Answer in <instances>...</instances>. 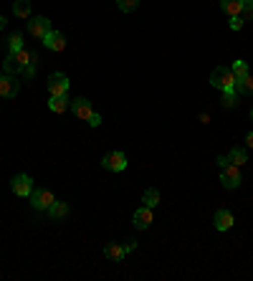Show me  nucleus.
<instances>
[{"label": "nucleus", "instance_id": "4be33fe9", "mask_svg": "<svg viewBox=\"0 0 253 281\" xmlns=\"http://www.w3.org/2000/svg\"><path fill=\"white\" fill-rule=\"evenodd\" d=\"M6 49H8V54H13V51H21V49H23V36H21V33H13V36L8 38Z\"/></svg>", "mask_w": 253, "mask_h": 281}, {"label": "nucleus", "instance_id": "9b49d317", "mask_svg": "<svg viewBox=\"0 0 253 281\" xmlns=\"http://www.w3.org/2000/svg\"><path fill=\"white\" fill-rule=\"evenodd\" d=\"M152 223V208H139L137 213H134V228H139V230H144L147 225Z\"/></svg>", "mask_w": 253, "mask_h": 281}, {"label": "nucleus", "instance_id": "f3484780", "mask_svg": "<svg viewBox=\"0 0 253 281\" xmlns=\"http://www.w3.org/2000/svg\"><path fill=\"white\" fill-rule=\"evenodd\" d=\"M104 253L112 258V261H122L127 253H124V246L122 243H107V248H104Z\"/></svg>", "mask_w": 253, "mask_h": 281}, {"label": "nucleus", "instance_id": "39448f33", "mask_svg": "<svg viewBox=\"0 0 253 281\" xmlns=\"http://www.w3.org/2000/svg\"><path fill=\"white\" fill-rule=\"evenodd\" d=\"M21 89V81L16 79V74H3L0 76V97H6V99H13Z\"/></svg>", "mask_w": 253, "mask_h": 281}, {"label": "nucleus", "instance_id": "423d86ee", "mask_svg": "<svg viewBox=\"0 0 253 281\" xmlns=\"http://www.w3.org/2000/svg\"><path fill=\"white\" fill-rule=\"evenodd\" d=\"M102 165L109 170V172H122L124 167H127V155L124 152H109V155H104V160H102Z\"/></svg>", "mask_w": 253, "mask_h": 281}, {"label": "nucleus", "instance_id": "1a4fd4ad", "mask_svg": "<svg viewBox=\"0 0 253 281\" xmlns=\"http://www.w3.org/2000/svg\"><path fill=\"white\" fill-rule=\"evenodd\" d=\"M43 43H46L48 51H56V54L66 51V38H64V33H59V31H51V33L43 38Z\"/></svg>", "mask_w": 253, "mask_h": 281}, {"label": "nucleus", "instance_id": "aec40b11", "mask_svg": "<svg viewBox=\"0 0 253 281\" xmlns=\"http://www.w3.org/2000/svg\"><path fill=\"white\" fill-rule=\"evenodd\" d=\"M48 107H51V112H56V114H64V112L69 109V99H66V97H51Z\"/></svg>", "mask_w": 253, "mask_h": 281}, {"label": "nucleus", "instance_id": "7c9ffc66", "mask_svg": "<svg viewBox=\"0 0 253 281\" xmlns=\"http://www.w3.org/2000/svg\"><path fill=\"white\" fill-rule=\"evenodd\" d=\"M218 165H220V167H225V165H230V160H228L225 155H220V157H218Z\"/></svg>", "mask_w": 253, "mask_h": 281}, {"label": "nucleus", "instance_id": "ddd939ff", "mask_svg": "<svg viewBox=\"0 0 253 281\" xmlns=\"http://www.w3.org/2000/svg\"><path fill=\"white\" fill-rule=\"evenodd\" d=\"M46 213H48L54 220H61V218H66V215H69V205H66L64 200H54V205H51Z\"/></svg>", "mask_w": 253, "mask_h": 281}, {"label": "nucleus", "instance_id": "b1692460", "mask_svg": "<svg viewBox=\"0 0 253 281\" xmlns=\"http://www.w3.org/2000/svg\"><path fill=\"white\" fill-rule=\"evenodd\" d=\"M233 74H235V79H243V76H248V64L245 61H233V69H230Z\"/></svg>", "mask_w": 253, "mask_h": 281}, {"label": "nucleus", "instance_id": "393cba45", "mask_svg": "<svg viewBox=\"0 0 253 281\" xmlns=\"http://www.w3.org/2000/svg\"><path fill=\"white\" fill-rule=\"evenodd\" d=\"M240 18H243V21H253V0H243Z\"/></svg>", "mask_w": 253, "mask_h": 281}, {"label": "nucleus", "instance_id": "72a5a7b5", "mask_svg": "<svg viewBox=\"0 0 253 281\" xmlns=\"http://www.w3.org/2000/svg\"><path fill=\"white\" fill-rule=\"evenodd\" d=\"M250 119H253V112H250Z\"/></svg>", "mask_w": 253, "mask_h": 281}, {"label": "nucleus", "instance_id": "6ab92c4d", "mask_svg": "<svg viewBox=\"0 0 253 281\" xmlns=\"http://www.w3.org/2000/svg\"><path fill=\"white\" fill-rule=\"evenodd\" d=\"M3 66H6V74H18V71H23V66H21V61L16 59V54H8L6 61H3Z\"/></svg>", "mask_w": 253, "mask_h": 281}, {"label": "nucleus", "instance_id": "f8f14e48", "mask_svg": "<svg viewBox=\"0 0 253 281\" xmlns=\"http://www.w3.org/2000/svg\"><path fill=\"white\" fill-rule=\"evenodd\" d=\"M215 228L218 230H230L233 228V213L230 210H218L215 213Z\"/></svg>", "mask_w": 253, "mask_h": 281}, {"label": "nucleus", "instance_id": "9d476101", "mask_svg": "<svg viewBox=\"0 0 253 281\" xmlns=\"http://www.w3.org/2000/svg\"><path fill=\"white\" fill-rule=\"evenodd\" d=\"M71 112H74L79 119H89L94 109H91V102H89L86 97H79V99H74V102H71Z\"/></svg>", "mask_w": 253, "mask_h": 281}, {"label": "nucleus", "instance_id": "0eeeda50", "mask_svg": "<svg viewBox=\"0 0 253 281\" xmlns=\"http://www.w3.org/2000/svg\"><path fill=\"white\" fill-rule=\"evenodd\" d=\"M11 188H13V193H16L18 198H31V193H33V180H31V175H16L13 182H11Z\"/></svg>", "mask_w": 253, "mask_h": 281}, {"label": "nucleus", "instance_id": "2f4dec72", "mask_svg": "<svg viewBox=\"0 0 253 281\" xmlns=\"http://www.w3.org/2000/svg\"><path fill=\"white\" fill-rule=\"evenodd\" d=\"M245 142H248V150H253V132H248V137H245Z\"/></svg>", "mask_w": 253, "mask_h": 281}, {"label": "nucleus", "instance_id": "6e6552de", "mask_svg": "<svg viewBox=\"0 0 253 281\" xmlns=\"http://www.w3.org/2000/svg\"><path fill=\"white\" fill-rule=\"evenodd\" d=\"M54 193L51 190H36L33 188V193H31V205L36 208V210H48L51 205H54Z\"/></svg>", "mask_w": 253, "mask_h": 281}, {"label": "nucleus", "instance_id": "bb28decb", "mask_svg": "<svg viewBox=\"0 0 253 281\" xmlns=\"http://www.w3.org/2000/svg\"><path fill=\"white\" fill-rule=\"evenodd\" d=\"M243 28V18L240 16H233L230 18V31H240Z\"/></svg>", "mask_w": 253, "mask_h": 281}, {"label": "nucleus", "instance_id": "dca6fc26", "mask_svg": "<svg viewBox=\"0 0 253 281\" xmlns=\"http://www.w3.org/2000/svg\"><path fill=\"white\" fill-rule=\"evenodd\" d=\"M228 160H230V165H238V167H243V165L248 162V157H245V150H243V147H233V150L228 152Z\"/></svg>", "mask_w": 253, "mask_h": 281}, {"label": "nucleus", "instance_id": "c756f323", "mask_svg": "<svg viewBox=\"0 0 253 281\" xmlns=\"http://www.w3.org/2000/svg\"><path fill=\"white\" fill-rule=\"evenodd\" d=\"M124 246V253H132V251H137V241H127V243H122Z\"/></svg>", "mask_w": 253, "mask_h": 281}, {"label": "nucleus", "instance_id": "412c9836", "mask_svg": "<svg viewBox=\"0 0 253 281\" xmlns=\"http://www.w3.org/2000/svg\"><path fill=\"white\" fill-rule=\"evenodd\" d=\"M142 203H144L147 208H155V205L160 203V193H157L155 188H149V190H144V195H142Z\"/></svg>", "mask_w": 253, "mask_h": 281}, {"label": "nucleus", "instance_id": "c85d7f7f", "mask_svg": "<svg viewBox=\"0 0 253 281\" xmlns=\"http://www.w3.org/2000/svg\"><path fill=\"white\" fill-rule=\"evenodd\" d=\"M86 122H89V127H99V124H102V117H99L96 112H91V117H89Z\"/></svg>", "mask_w": 253, "mask_h": 281}, {"label": "nucleus", "instance_id": "5701e85b", "mask_svg": "<svg viewBox=\"0 0 253 281\" xmlns=\"http://www.w3.org/2000/svg\"><path fill=\"white\" fill-rule=\"evenodd\" d=\"M223 107H225V109H235V107H238V94H235V89L223 91Z\"/></svg>", "mask_w": 253, "mask_h": 281}, {"label": "nucleus", "instance_id": "cd10ccee", "mask_svg": "<svg viewBox=\"0 0 253 281\" xmlns=\"http://www.w3.org/2000/svg\"><path fill=\"white\" fill-rule=\"evenodd\" d=\"M23 74H26V81H33V76H36V64H28V66L23 69Z\"/></svg>", "mask_w": 253, "mask_h": 281}, {"label": "nucleus", "instance_id": "f03ea898", "mask_svg": "<svg viewBox=\"0 0 253 281\" xmlns=\"http://www.w3.org/2000/svg\"><path fill=\"white\" fill-rule=\"evenodd\" d=\"M28 33L38 41H43L48 33H51V21L46 16H38V18H31L28 21Z\"/></svg>", "mask_w": 253, "mask_h": 281}, {"label": "nucleus", "instance_id": "a878e982", "mask_svg": "<svg viewBox=\"0 0 253 281\" xmlns=\"http://www.w3.org/2000/svg\"><path fill=\"white\" fill-rule=\"evenodd\" d=\"M117 3H119V8H122L124 13H132V11H137L139 0H117Z\"/></svg>", "mask_w": 253, "mask_h": 281}, {"label": "nucleus", "instance_id": "473e14b6", "mask_svg": "<svg viewBox=\"0 0 253 281\" xmlns=\"http://www.w3.org/2000/svg\"><path fill=\"white\" fill-rule=\"evenodd\" d=\"M3 28H6V18H3V16H0V31H3Z\"/></svg>", "mask_w": 253, "mask_h": 281}, {"label": "nucleus", "instance_id": "f257e3e1", "mask_svg": "<svg viewBox=\"0 0 253 281\" xmlns=\"http://www.w3.org/2000/svg\"><path fill=\"white\" fill-rule=\"evenodd\" d=\"M210 84L215 89H220V91H230V89H235V74L228 66H218L210 74Z\"/></svg>", "mask_w": 253, "mask_h": 281}, {"label": "nucleus", "instance_id": "a211bd4d", "mask_svg": "<svg viewBox=\"0 0 253 281\" xmlns=\"http://www.w3.org/2000/svg\"><path fill=\"white\" fill-rule=\"evenodd\" d=\"M13 13L18 18H28L31 16V0H16V3H13Z\"/></svg>", "mask_w": 253, "mask_h": 281}, {"label": "nucleus", "instance_id": "7ed1b4c3", "mask_svg": "<svg viewBox=\"0 0 253 281\" xmlns=\"http://www.w3.org/2000/svg\"><path fill=\"white\" fill-rule=\"evenodd\" d=\"M48 94L51 97H66L69 94V79H66V74L56 71V74L48 76Z\"/></svg>", "mask_w": 253, "mask_h": 281}, {"label": "nucleus", "instance_id": "20e7f679", "mask_svg": "<svg viewBox=\"0 0 253 281\" xmlns=\"http://www.w3.org/2000/svg\"><path fill=\"white\" fill-rule=\"evenodd\" d=\"M240 167L238 165H225L223 167V172H220V182L228 188V190H235L238 185H240Z\"/></svg>", "mask_w": 253, "mask_h": 281}, {"label": "nucleus", "instance_id": "2eb2a0df", "mask_svg": "<svg viewBox=\"0 0 253 281\" xmlns=\"http://www.w3.org/2000/svg\"><path fill=\"white\" fill-rule=\"evenodd\" d=\"M235 94H238V97L253 94V76H243V79H235Z\"/></svg>", "mask_w": 253, "mask_h": 281}, {"label": "nucleus", "instance_id": "4468645a", "mask_svg": "<svg viewBox=\"0 0 253 281\" xmlns=\"http://www.w3.org/2000/svg\"><path fill=\"white\" fill-rule=\"evenodd\" d=\"M220 8H223V13H228L230 18H233V16H240L243 0H220Z\"/></svg>", "mask_w": 253, "mask_h": 281}]
</instances>
